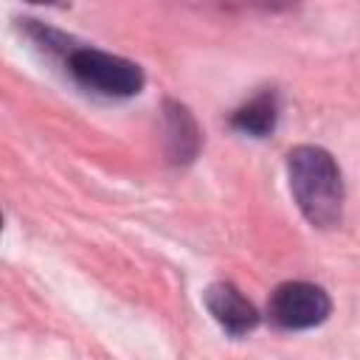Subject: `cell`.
Listing matches in <instances>:
<instances>
[{"label":"cell","mask_w":360,"mask_h":360,"mask_svg":"<svg viewBox=\"0 0 360 360\" xmlns=\"http://www.w3.org/2000/svg\"><path fill=\"white\" fill-rule=\"evenodd\" d=\"M287 180L292 200L312 228H335L343 219V174L338 160L315 143L292 146L287 155Z\"/></svg>","instance_id":"cell-1"},{"label":"cell","mask_w":360,"mask_h":360,"mask_svg":"<svg viewBox=\"0 0 360 360\" xmlns=\"http://www.w3.org/2000/svg\"><path fill=\"white\" fill-rule=\"evenodd\" d=\"M163 132H166L163 135L166 158L172 166H188L197 160L202 149V129L186 104L174 98L163 101Z\"/></svg>","instance_id":"cell-5"},{"label":"cell","mask_w":360,"mask_h":360,"mask_svg":"<svg viewBox=\"0 0 360 360\" xmlns=\"http://www.w3.org/2000/svg\"><path fill=\"white\" fill-rule=\"evenodd\" d=\"M17 28H20V34H22L39 53H45L48 59H56V62H65L68 53L79 45L70 34H65V31H59V28H51V25H45V22L34 20V17H20V20H17Z\"/></svg>","instance_id":"cell-7"},{"label":"cell","mask_w":360,"mask_h":360,"mask_svg":"<svg viewBox=\"0 0 360 360\" xmlns=\"http://www.w3.org/2000/svg\"><path fill=\"white\" fill-rule=\"evenodd\" d=\"M228 124L250 138H267L273 135L276 124H278V96L276 90H259L256 96H250L245 104H239Z\"/></svg>","instance_id":"cell-6"},{"label":"cell","mask_w":360,"mask_h":360,"mask_svg":"<svg viewBox=\"0 0 360 360\" xmlns=\"http://www.w3.org/2000/svg\"><path fill=\"white\" fill-rule=\"evenodd\" d=\"M205 3H217V6H239V8H290V0H205Z\"/></svg>","instance_id":"cell-8"},{"label":"cell","mask_w":360,"mask_h":360,"mask_svg":"<svg viewBox=\"0 0 360 360\" xmlns=\"http://www.w3.org/2000/svg\"><path fill=\"white\" fill-rule=\"evenodd\" d=\"M25 3H34V6H53L56 0H25Z\"/></svg>","instance_id":"cell-9"},{"label":"cell","mask_w":360,"mask_h":360,"mask_svg":"<svg viewBox=\"0 0 360 360\" xmlns=\"http://www.w3.org/2000/svg\"><path fill=\"white\" fill-rule=\"evenodd\" d=\"M202 304H205L208 315L217 321V326L225 335H231V338L250 335L259 326V321H262L259 309L231 281H214V284H208L202 290Z\"/></svg>","instance_id":"cell-4"},{"label":"cell","mask_w":360,"mask_h":360,"mask_svg":"<svg viewBox=\"0 0 360 360\" xmlns=\"http://www.w3.org/2000/svg\"><path fill=\"white\" fill-rule=\"evenodd\" d=\"M62 65L79 87L104 98H132L146 84L143 68L138 62L82 42L68 53Z\"/></svg>","instance_id":"cell-2"},{"label":"cell","mask_w":360,"mask_h":360,"mask_svg":"<svg viewBox=\"0 0 360 360\" xmlns=\"http://www.w3.org/2000/svg\"><path fill=\"white\" fill-rule=\"evenodd\" d=\"M332 312V298L321 284L312 281H281L267 298V318L273 326L287 332L315 329Z\"/></svg>","instance_id":"cell-3"}]
</instances>
